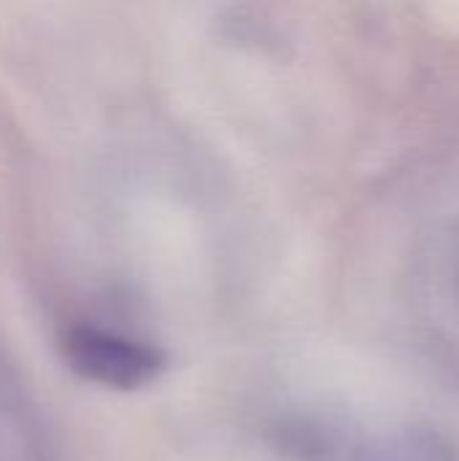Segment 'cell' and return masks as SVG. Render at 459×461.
<instances>
[{"label":"cell","instance_id":"1","mask_svg":"<svg viewBox=\"0 0 459 461\" xmlns=\"http://www.w3.org/2000/svg\"><path fill=\"white\" fill-rule=\"evenodd\" d=\"M60 354L78 378L119 392L143 389L165 373V354L160 348L89 324L65 330Z\"/></svg>","mask_w":459,"mask_h":461},{"label":"cell","instance_id":"2","mask_svg":"<svg viewBox=\"0 0 459 461\" xmlns=\"http://www.w3.org/2000/svg\"><path fill=\"white\" fill-rule=\"evenodd\" d=\"M363 461H454V454L438 435L417 429L379 443Z\"/></svg>","mask_w":459,"mask_h":461}]
</instances>
